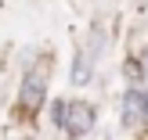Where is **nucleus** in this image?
Here are the masks:
<instances>
[{"label": "nucleus", "mask_w": 148, "mask_h": 140, "mask_svg": "<svg viewBox=\"0 0 148 140\" xmlns=\"http://www.w3.org/2000/svg\"><path fill=\"white\" fill-rule=\"evenodd\" d=\"M51 119H54L58 129H65L72 140L87 137L94 129V122H98V112H94L90 101H54V108H51Z\"/></svg>", "instance_id": "nucleus-1"}, {"label": "nucleus", "mask_w": 148, "mask_h": 140, "mask_svg": "<svg viewBox=\"0 0 148 140\" xmlns=\"http://www.w3.org/2000/svg\"><path fill=\"white\" fill-rule=\"evenodd\" d=\"M43 93H47V65L25 72V79H22V108H40Z\"/></svg>", "instance_id": "nucleus-2"}, {"label": "nucleus", "mask_w": 148, "mask_h": 140, "mask_svg": "<svg viewBox=\"0 0 148 140\" xmlns=\"http://www.w3.org/2000/svg\"><path fill=\"white\" fill-rule=\"evenodd\" d=\"M94 61H98V54H94L90 47H79L76 50V61H72V83H76V86H87L94 79Z\"/></svg>", "instance_id": "nucleus-3"}, {"label": "nucleus", "mask_w": 148, "mask_h": 140, "mask_svg": "<svg viewBox=\"0 0 148 140\" xmlns=\"http://www.w3.org/2000/svg\"><path fill=\"white\" fill-rule=\"evenodd\" d=\"M141 65H145V72H148V47H145V54H141Z\"/></svg>", "instance_id": "nucleus-4"}]
</instances>
